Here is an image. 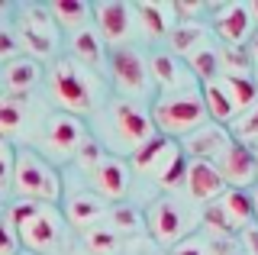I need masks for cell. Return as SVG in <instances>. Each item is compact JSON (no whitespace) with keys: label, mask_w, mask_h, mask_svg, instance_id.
Returning <instances> with one entry per match:
<instances>
[{"label":"cell","mask_w":258,"mask_h":255,"mask_svg":"<svg viewBox=\"0 0 258 255\" xmlns=\"http://www.w3.org/2000/svg\"><path fill=\"white\" fill-rule=\"evenodd\" d=\"M252 201H255V217H258V190L252 194Z\"/></svg>","instance_id":"ee69618b"},{"label":"cell","mask_w":258,"mask_h":255,"mask_svg":"<svg viewBox=\"0 0 258 255\" xmlns=\"http://www.w3.org/2000/svg\"><path fill=\"white\" fill-rule=\"evenodd\" d=\"M103 39L94 26H84L78 33H71V61L84 68H100L103 65Z\"/></svg>","instance_id":"44dd1931"},{"label":"cell","mask_w":258,"mask_h":255,"mask_svg":"<svg viewBox=\"0 0 258 255\" xmlns=\"http://www.w3.org/2000/svg\"><path fill=\"white\" fill-rule=\"evenodd\" d=\"M184 61H187L190 75L197 78L200 84H207V81H216V78L223 75V68H220V52H216L213 45H204V49L190 52Z\"/></svg>","instance_id":"4316f807"},{"label":"cell","mask_w":258,"mask_h":255,"mask_svg":"<svg viewBox=\"0 0 258 255\" xmlns=\"http://www.w3.org/2000/svg\"><path fill=\"white\" fill-rule=\"evenodd\" d=\"M23 123H26V100L13 97V94H0V133L10 139L13 133L23 130Z\"/></svg>","instance_id":"83f0119b"},{"label":"cell","mask_w":258,"mask_h":255,"mask_svg":"<svg viewBox=\"0 0 258 255\" xmlns=\"http://www.w3.org/2000/svg\"><path fill=\"white\" fill-rule=\"evenodd\" d=\"M110 75L123 94H145L152 84L149 61L129 45H119V49L110 52Z\"/></svg>","instance_id":"9c48e42d"},{"label":"cell","mask_w":258,"mask_h":255,"mask_svg":"<svg viewBox=\"0 0 258 255\" xmlns=\"http://www.w3.org/2000/svg\"><path fill=\"white\" fill-rule=\"evenodd\" d=\"M216 168H220V174H223V181H226L229 190H248L258 181L255 152L248 146H242V142H232L229 152L216 162Z\"/></svg>","instance_id":"4fadbf2b"},{"label":"cell","mask_w":258,"mask_h":255,"mask_svg":"<svg viewBox=\"0 0 258 255\" xmlns=\"http://www.w3.org/2000/svg\"><path fill=\"white\" fill-rule=\"evenodd\" d=\"M48 13H52V20L58 23V26L71 29V33L91 26V20H94V7L84 4V0H52V4H48Z\"/></svg>","instance_id":"7402d4cb"},{"label":"cell","mask_w":258,"mask_h":255,"mask_svg":"<svg viewBox=\"0 0 258 255\" xmlns=\"http://www.w3.org/2000/svg\"><path fill=\"white\" fill-rule=\"evenodd\" d=\"M145 223H149V233L155 239L158 245H165V249H174L177 242H184V239L190 236V220L187 213L181 210V204L171 201V197H161L149 207V213H145Z\"/></svg>","instance_id":"8992f818"},{"label":"cell","mask_w":258,"mask_h":255,"mask_svg":"<svg viewBox=\"0 0 258 255\" xmlns=\"http://www.w3.org/2000/svg\"><path fill=\"white\" fill-rule=\"evenodd\" d=\"M16 236H20L23 245L32 249V252H52L55 245H58V239H61V217H58V210L48 207V204H42V210H39Z\"/></svg>","instance_id":"5bb4252c"},{"label":"cell","mask_w":258,"mask_h":255,"mask_svg":"<svg viewBox=\"0 0 258 255\" xmlns=\"http://www.w3.org/2000/svg\"><path fill=\"white\" fill-rule=\"evenodd\" d=\"M16 249H20V236L10 226V220L0 217V255H16Z\"/></svg>","instance_id":"ab89813d"},{"label":"cell","mask_w":258,"mask_h":255,"mask_svg":"<svg viewBox=\"0 0 258 255\" xmlns=\"http://www.w3.org/2000/svg\"><path fill=\"white\" fill-rule=\"evenodd\" d=\"M245 52H248V58H252L255 65H258V33H255L252 39H248V49H245Z\"/></svg>","instance_id":"b9f144b4"},{"label":"cell","mask_w":258,"mask_h":255,"mask_svg":"<svg viewBox=\"0 0 258 255\" xmlns=\"http://www.w3.org/2000/svg\"><path fill=\"white\" fill-rule=\"evenodd\" d=\"M84 242L94 255H116L119 252V236L110 226H91L84 233Z\"/></svg>","instance_id":"f1b7e54d"},{"label":"cell","mask_w":258,"mask_h":255,"mask_svg":"<svg viewBox=\"0 0 258 255\" xmlns=\"http://www.w3.org/2000/svg\"><path fill=\"white\" fill-rule=\"evenodd\" d=\"M42 81V65H39L36 58H13L10 65H4V84L7 91L13 94V97H23V94H29L32 87Z\"/></svg>","instance_id":"ffe728a7"},{"label":"cell","mask_w":258,"mask_h":255,"mask_svg":"<svg viewBox=\"0 0 258 255\" xmlns=\"http://www.w3.org/2000/svg\"><path fill=\"white\" fill-rule=\"evenodd\" d=\"M20 49L32 52V58H52L58 52V23L52 20L48 7H26L16 20Z\"/></svg>","instance_id":"277c9868"},{"label":"cell","mask_w":258,"mask_h":255,"mask_svg":"<svg viewBox=\"0 0 258 255\" xmlns=\"http://www.w3.org/2000/svg\"><path fill=\"white\" fill-rule=\"evenodd\" d=\"M252 152H255V168H258V149H252Z\"/></svg>","instance_id":"f6af8a7d"},{"label":"cell","mask_w":258,"mask_h":255,"mask_svg":"<svg viewBox=\"0 0 258 255\" xmlns=\"http://www.w3.org/2000/svg\"><path fill=\"white\" fill-rule=\"evenodd\" d=\"M242 245H245V255H258V223L242 229Z\"/></svg>","instance_id":"60d3db41"},{"label":"cell","mask_w":258,"mask_h":255,"mask_svg":"<svg viewBox=\"0 0 258 255\" xmlns=\"http://www.w3.org/2000/svg\"><path fill=\"white\" fill-rule=\"evenodd\" d=\"M13 187L23 201H36V204H48V207H55L58 197H61L58 171H55L39 152H32V149H20V152H16Z\"/></svg>","instance_id":"7a4b0ae2"},{"label":"cell","mask_w":258,"mask_h":255,"mask_svg":"<svg viewBox=\"0 0 258 255\" xmlns=\"http://www.w3.org/2000/svg\"><path fill=\"white\" fill-rule=\"evenodd\" d=\"M204 226H207L213 236H216V233H220V236H236V223L226 217V210L220 207V201H213V204L204 207Z\"/></svg>","instance_id":"1f68e13d"},{"label":"cell","mask_w":258,"mask_h":255,"mask_svg":"<svg viewBox=\"0 0 258 255\" xmlns=\"http://www.w3.org/2000/svg\"><path fill=\"white\" fill-rule=\"evenodd\" d=\"M168 42H171V55L187 58L190 52H197V49L207 45V29L200 26V23H177L171 33H168Z\"/></svg>","instance_id":"d4e9b609"},{"label":"cell","mask_w":258,"mask_h":255,"mask_svg":"<svg viewBox=\"0 0 258 255\" xmlns=\"http://www.w3.org/2000/svg\"><path fill=\"white\" fill-rule=\"evenodd\" d=\"M255 84H258V81H255Z\"/></svg>","instance_id":"7dc6e473"},{"label":"cell","mask_w":258,"mask_h":255,"mask_svg":"<svg viewBox=\"0 0 258 255\" xmlns=\"http://www.w3.org/2000/svg\"><path fill=\"white\" fill-rule=\"evenodd\" d=\"M87 139L84 133V123L81 116H71V113H52L45 119V133H42V152L52 155V158H75V152L81 149V142Z\"/></svg>","instance_id":"52a82bcc"},{"label":"cell","mask_w":258,"mask_h":255,"mask_svg":"<svg viewBox=\"0 0 258 255\" xmlns=\"http://www.w3.org/2000/svg\"><path fill=\"white\" fill-rule=\"evenodd\" d=\"M13 58H20V39H16V29L0 26V61L10 65Z\"/></svg>","instance_id":"f35d334b"},{"label":"cell","mask_w":258,"mask_h":255,"mask_svg":"<svg viewBox=\"0 0 258 255\" xmlns=\"http://www.w3.org/2000/svg\"><path fill=\"white\" fill-rule=\"evenodd\" d=\"M229 133H232L236 142H242V146L252 149V142H258V103L252 110H245V113H239L236 119H232Z\"/></svg>","instance_id":"f546056e"},{"label":"cell","mask_w":258,"mask_h":255,"mask_svg":"<svg viewBox=\"0 0 258 255\" xmlns=\"http://www.w3.org/2000/svg\"><path fill=\"white\" fill-rule=\"evenodd\" d=\"M232 142H236V139H232L229 126L207 119V123L200 126V130H194L190 136H184L181 152L187 155L190 162H210V165H216L226 152H229Z\"/></svg>","instance_id":"ba28073f"},{"label":"cell","mask_w":258,"mask_h":255,"mask_svg":"<svg viewBox=\"0 0 258 255\" xmlns=\"http://www.w3.org/2000/svg\"><path fill=\"white\" fill-rule=\"evenodd\" d=\"M181 152V146H177L174 139H165V136H152L145 142L142 149H136L133 152V168L142 171V174H152V178H161V171L171 165V158Z\"/></svg>","instance_id":"2e32d148"},{"label":"cell","mask_w":258,"mask_h":255,"mask_svg":"<svg viewBox=\"0 0 258 255\" xmlns=\"http://www.w3.org/2000/svg\"><path fill=\"white\" fill-rule=\"evenodd\" d=\"M39 210H42V204H36V201H16V204L10 207V213H7V220H10V226L20 233V229L26 226V223L36 217Z\"/></svg>","instance_id":"8d00e7d4"},{"label":"cell","mask_w":258,"mask_h":255,"mask_svg":"<svg viewBox=\"0 0 258 255\" xmlns=\"http://www.w3.org/2000/svg\"><path fill=\"white\" fill-rule=\"evenodd\" d=\"M207 107L200 91H187V94H161L152 107V123L155 133L165 139H177V136H190L194 130L207 123Z\"/></svg>","instance_id":"6da1fadb"},{"label":"cell","mask_w":258,"mask_h":255,"mask_svg":"<svg viewBox=\"0 0 258 255\" xmlns=\"http://www.w3.org/2000/svg\"><path fill=\"white\" fill-rule=\"evenodd\" d=\"M184 181H187V155H184V152H177V155L171 158V165H168V168L161 171L158 184L165 187V190H174V187H181Z\"/></svg>","instance_id":"836d02e7"},{"label":"cell","mask_w":258,"mask_h":255,"mask_svg":"<svg viewBox=\"0 0 258 255\" xmlns=\"http://www.w3.org/2000/svg\"><path fill=\"white\" fill-rule=\"evenodd\" d=\"M0 201H4V197H0Z\"/></svg>","instance_id":"bcb514c9"},{"label":"cell","mask_w":258,"mask_h":255,"mask_svg":"<svg viewBox=\"0 0 258 255\" xmlns=\"http://www.w3.org/2000/svg\"><path fill=\"white\" fill-rule=\"evenodd\" d=\"M64 217H68L71 226L91 229L94 223H100L103 217H107V204H103L100 194H87V190H81V194L68 197V204H64Z\"/></svg>","instance_id":"d6986e66"},{"label":"cell","mask_w":258,"mask_h":255,"mask_svg":"<svg viewBox=\"0 0 258 255\" xmlns=\"http://www.w3.org/2000/svg\"><path fill=\"white\" fill-rule=\"evenodd\" d=\"M184 187H187V194L194 197V201H200V204H213V201H220L226 190H229L216 165L190 162V158H187V181H184Z\"/></svg>","instance_id":"9a60e30c"},{"label":"cell","mask_w":258,"mask_h":255,"mask_svg":"<svg viewBox=\"0 0 258 255\" xmlns=\"http://www.w3.org/2000/svg\"><path fill=\"white\" fill-rule=\"evenodd\" d=\"M220 68H223V75H245V71L252 68V58H248L245 49L226 45V49L220 52Z\"/></svg>","instance_id":"d6a6232c"},{"label":"cell","mask_w":258,"mask_h":255,"mask_svg":"<svg viewBox=\"0 0 258 255\" xmlns=\"http://www.w3.org/2000/svg\"><path fill=\"white\" fill-rule=\"evenodd\" d=\"M248 10H252V20L258 23V0H252V4H248Z\"/></svg>","instance_id":"7bdbcfd3"},{"label":"cell","mask_w":258,"mask_h":255,"mask_svg":"<svg viewBox=\"0 0 258 255\" xmlns=\"http://www.w3.org/2000/svg\"><path fill=\"white\" fill-rule=\"evenodd\" d=\"M220 207L226 210V217L236 223V229H245L255 223V201L248 190H226L220 197Z\"/></svg>","instance_id":"484cf974"},{"label":"cell","mask_w":258,"mask_h":255,"mask_svg":"<svg viewBox=\"0 0 258 255\" xmlns=\"http://www.w3.org/2000/svg\"><path fill=\"white\" fill-rule=\"evenodd\" d=\"M149 75L165 87L168 94H187V91H197V78L190 75L187 61L177 58L171 52H155L149 58Z\"/></svg>","instance_id":"7c38bea8"},{"label":"cell","mask_w":258,"mask_h":255,"mask_svg":"<svg viewBox=\"0 0 258 255\" xmlns=\"http://www.w3.org/2000/svg\"><path fill=\"white\" fill-rule=\"evenodd\" d=\"M94 190L107 201H119L129 190V165L116 155H103V162L91 171Z\"/></svg>","instance_id":"e0dca14e"},{"label":"cell","mask_w":258,"mask_h":255,"mask_svg":"<svg viewBox=\"0 0 258 255\" xmlns=\"http://www.w3.org/2000/svg\"><path fill=\"white\" fill-rule=\"evenodd\" d=\"M133 13H136L139 26L149 36H168L177 23H181L174 4H161V0H139V4L133 7Z\"/></svg>","instance_id":"ac0fdd59"},{"label":"cell","mask_w":258,"mask_h":255,"mask_svg":"<svg viewBox=\"0 0 258 255\" xmlns=\"http://www.w3.org/2000/svg\"><path fill=\"white\" fill-rule=\"evenodd\" d=\"M110 123H113V133H116L123 152H129V155L136 149H142L152 136H158L155 123H152V113H145L142 107H136L133 100H123V97L110 103Z\"/></svg>","instance_id":"5b68a950"},{"label":"cell","mask_w":258,"mask_h":255,"mask_svg":"<svg viewBox=\"0 0 258 255\" xmlns=\"http://www.w3.org/2000/svg\"><path fill=\"white\" fill-rule=\"evenodd\" d=\"M107 220H110V229L113 233H136V229L142 226V217L133 210V207H126V204H116V207H110L107 210Z\"/></svg>","instance_id":"4dcf8cb0"},{"label":"cell","mask_w":258,"mask_h":255,"mask_svg":"<svg viewBox=\"0 0 258 255\" xmlns=\"http://www.w3.org/2000/svg\"><path fill=\"white\" fill-rule=\"evenodd\" d=\"M75 162H78V165H81V168H84L87 174H91V171L97 168V165L103 162V149H100V142L87 136L84 142H81V149L75 152Z\"/></svg>","instance_id":"e575fe53"},{"label":"cell","mask_w":258,"mask_h":255,"mask_svg":"<svg viewBox=\"0 0 258 255\" xmlns=\"http://www.w3.org/2000/svg\"><path fill=\"white\" fill-rule=\"evenodd\" d=\"M220 84L226 87V94H229L232 107H236V116L245 113V110H252L258 103V84L248 75H220Z\"/></svg>","instance_id":"cb8c5ba5"},{"label":"cell","mask_w":258,"mask_h":255,"mask_svg":"<svg viewBox=\"0 0 258 255\" xmlns=\"http://www.w3.org/2000/svg\"><path fill=\"white\" fill-rule=\"evenodd\" d=\"M171 255H216V249H210L204 236H187L171 249Z\"/></svg>","instance_id":"74e56055"},{"label":"cell","mask_w":258,"mask_h":255,"mask_svg":"<svg viewBox=\"0 0 258 255\" xmlns=\"http://www.w3.org/2000/svg\"><path fill=\"white\" fill-rule=\"evenodd\" d=\"M213 33L220 36L226 45H232V49H239L242 42H248V39L255 36V20H252L248 4H239V0L223 4L220 10L213 13Z\"/></svg>","instance_id":"8fae6325"},{"label":"cell","mask_w":258,"mask_h":255,"mask_svg":"<svg viewBox=\"0 0 258 255\" xmlns=\"http://www.w3.org/2000/svg\"><path fill=\"white\" fill-rule=\"evenodd\" d=\"M200 97H204L207 116L213 119V123H223V126H226V123H232V119H236V107H232L226 87L220 84V78H216V81L200 84Z\"/></svg>","instance_id":"603a6c76"},{"label":"cell","mask_w":258,"mask_h":255,"mask_svg":"<svg viewBox=\"0 0 258 255\" xmlns=\"http://www.w3.org/2000/svg\"><path fill=\"white\" fill-rule=\"evenodd\" d=\"M48 87H52V97L61 107V113L71 116H84L94 110V84L91 75L71 58H58L48 71Z\"/></svg>","instance_id":"3957f363"},{"label":"cell","mask_w":258,"mask_h":255,"mask_svg":"<svg viewBox=\"0 0 258 255\" xmlns=\"http://www.w3.org/2000/svg\"><path fill=\"white\" fill-rule=\"evenodd\" d=\"M13 162H16V149L10 146V139H0V197L13 184Z\"/></svg>","instance_id":"d590c367"},{"label":"cell","mask_w":258,"mask_h":255,"mask_svg":"<svg viewBox=\"0 0 258 255\" xmlns=\"http://www.w3.org/2000/svg\"><path fill=\"white\" fill-rule=\"evenodd\" d=\"M133 17H136L133 7L123 4V0H100V4H94V29L100 33L103 42H113L116 49L133 33Z\"/></svg>","instance_id":"30bf717a"}]
</instances>
